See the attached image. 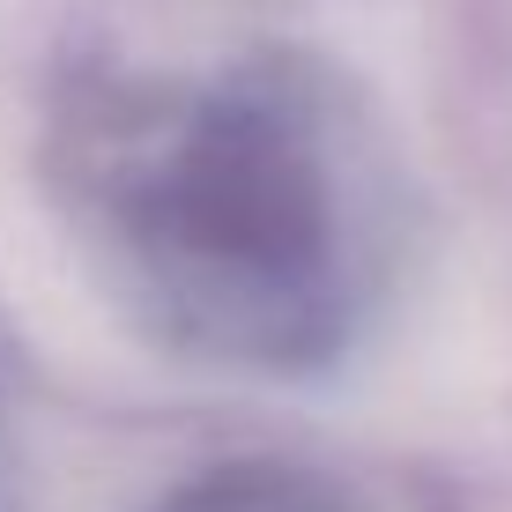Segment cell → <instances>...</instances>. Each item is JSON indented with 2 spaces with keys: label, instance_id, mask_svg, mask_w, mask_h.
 I'll use <instances>...</instances> for the list:
<instances>
[{
  "label": "cell",
  "instance_id": "6da1fadb",
  "mask_svg": "<svg viewBox=\"0 0 512 512\" xmlns=\"http://www.w3.org/2000/svg\"><path fill=\"white\" fill-rule=\"evenodd\" d=\"M60 186L156 342L223 372H327L401 260L379 119L290 52L90 90L60 127Z\"/></svg>",
  "mask_w": 512,
  "mask_h": 512
},
{
  "label": "cell",
  "instance_id": "7a4b0ae2",
  "mask_svg": "<svg viewBox=\"0 0 512 512\" xmlns=\"http://www.w3.org/2000/svg\"><path fill=\"white\" fill-rule=\"evenodd\" d=\"M156 512H357V505L305 468L245 461V468H216L201 483H186L179 498H164Z\"/></svg>",
  "mask_w": 512,
  "mask_h": 512
},
{
  "label": "cell",
  "instance_id": "3957f363",
  "mask_svg": "<svg viewBox=\"0 0 512 512\" xmlns=\"http://www.w3.org/2000/svg\"><path fill=\"white\" fill-rule=\"evenodd\" d=\"M0 483H8V409H0Z\"/></svg>",
  "mask_w": 512,
  "mask_h": 512
}]
</instances>
